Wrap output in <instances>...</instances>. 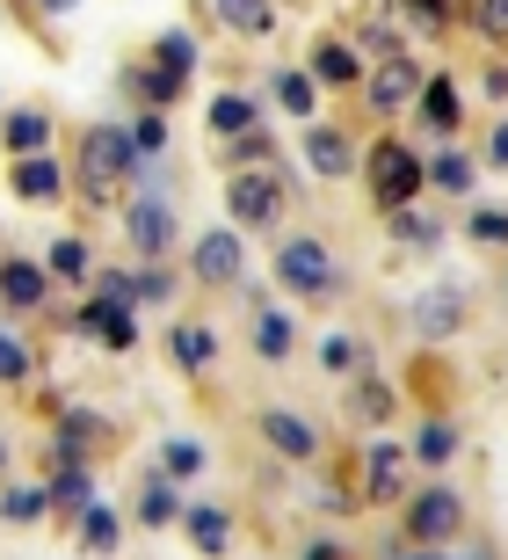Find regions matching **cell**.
<instances>
[{"instance_id":"cell-1","label":"cell","mask_w":508,"mask_h":560,"mask_svg":"<svg viewBox=\"0 0 508 560\" xmlns=\"http://www.w3.org/2000/svg\"><path fill=\"white\" fill-rule=\"evenodd\" d=\"M364 167H370V189H378V205H386V211L414 205V189L428 183V161L414 153V145H400V139H378Z\"/></svg>"},{"instance_id":"cell-2","label":"cell","mask_w":508,"mask_h":560,"mask_svg":"<svg viewBox=\"0 0 508 560\" xmlns=\"http://www.w3.org/2000/svg\"><path fill=\"white\" fill-rule=\"evenodd\" d=\"M131 167H139V145H131V131L95 125V131L81 139V183L95 189V197H109L117 183H131Z\"/></svg>"},{"instance_id":"cell-3","label":"cell","mask_w":508,"mask_h":560,"mask_svg":"<svg viewBox=\"0 0 508 560\" xmlns=\"http://www.w3.org/2000/svg\"><path fill=\"white\" fill-rule=\"evenodd\" d=\"M276 277H284L298 299H320V291H334V255H327L312 233H298V241L276 248Z\"/></svg>"},{"instance_id":"cell-4","label":"cell","mask_w":508,"mask_h":560,"mask_svg":"<svg viewBox=\"0 0 508 560\" xmlns=\"http://www.w3.org/2000/svg\"><path fill=\"white\" fill-rule=\"evenodd\" d=\"M458 524H465V502L450 495V488H422V495L406 502V532H414V546H450Z\"/></svg>"},{"instance_id":"cell-5","label":"cell","mask_w":508,"mask_h":560,"mask_svg":"<svg viewBox=\"0 0 508 560\" xmlns=\"http://www.w3.org/2000/svg\"><path fill=\"white\" fill-rule=\"evenodd\" d=\"M189 270H197V284H240V270H247L240 233H233V226L197 233V248H189Z\"/></svg>"},{"instance_id":"cell-6","label":"cell","mask_w":508,"mask_h":560,"mask_svg":"<svg viewBox=\"0 0 508 560\" xmlns=\"http://www.w3.org/2000/svg\"><path fill=\"white\" fill-rule=\"evenodd\" d=\"M123 226H131L139 262H161V255L175 248V211H167V197H139V205L123 211Z\"/></svg>"},{"instance_id":"cell-7","label":"cell","mask_w":508,"mask_h":560,"mask_svg":"<svg viewBox=\"0 0 508 560\" xmlns=\"http://www.w3.org/2000/svg\"><path fill=\"white\" fill-rule=\"evenodd\" d=\"M422 81L428 73L414 59H378L370 66V109H406L414 95H422Z\"/></svg>"},{"instance_id":"cell-8","label":"cell","mask_w":508,"mask_h":560,"mask_svg":"<svg viewBox=\"0 0 508 560\" xmlns=\"http://www.w3.org/2000/svg\"><path fill=\"white\" fill-rule=\"evenodd\" d=\"M225 205H233L240 226H269L276 205H284V189L269 183V175H233V183H225Z\"/></svg>"},{"instance_id":"cell-9","label":"cell","mask_w":508,"mask_h":560,"mask_svg":"<svg viewBox=\"0 0 508 560\" xmlns=\"http://www.w3.org/2000/svg\"><path fill=\"white\" fill-rule=\"evenodd\" d=\"M406 488V452L400 444H370V458H364V495L370 502H392Z\"/></svg>"},{"instance_id":"cell-10","label":"cell","mask_w":508,"mask_h":560,"mask_svg":"<svg viewBox=\"0 0 508 560\" xmlns=\"http://www.w3.org/2000/svg\"><path fill=\"white\" fill-rule=\"evenodd\" d=\"M262 436H269V444H276L284 458H312V452H320L312 422H305V416H291V408H262Z\"/></svg>"},{"instance_id":"cell-11","label":"cell","mask_w":508,"mask_h":560,"mask_svg":"<svg viewBox=\"0 0 508 560\" xmlns=\"http://www.w3.org/2000/svg\"><path fill=\"white\" fill-rule=\"evenodd\" d=\"M305 161L320 167V175H348V167H356V145L334 125H305Z\"/></svg>"},{"instance_id":"cell-12","label":"cell","mask_w":508,"mask_h":560,"mask_svg":"<svg viewBox=\"0 0 508 560\" xmlns=\"http://www.w3.org/2000/svg\"><path fill=\"white\" fill-rule=\"evenodd\" d=\"M458 320H465V291H458V284L428 291L422 306H414V328H422V335H450Z\"/></svg>"},{"instance_id":"cell-13","label":"cell","mask_w":508,"mask_h":560,"mask_svg":"<svg viewBox=\"0 0 508 560\" xmlns=\"http://www.w3.org/2000/svg\"><path fill=\"white\" fill-rule=\"evenodd\" d=\"M15 189L29 197V205H51V197L66 189V175L44 161V153H22V161H15Z\"/></svg>"},{"instance_id":"cell-14","label":"cell","mask_w":508,"mask_h":560,"mask_svg":"<svg viewBox=\"0 0 508 560\" xmlns=\"http://www.w3.org/2000/svg\"><path fill=\"white\" fill-rule=\"evenodd\" d=\"M167 342H175V364H182V372H203V364L218 357V335L203 328V320H175V335H167Z\"/></svg>"},{"instance_id":"cell-15","label":"cell","mask_w":508,"mask_h":560,"mask_svg":"<svg viewBox=\"0 0 508 560\" xmlns=\"http://www.w3.org/2000/svg\"><path fill=\"white\" fill-rule=\"evenodd\" d=\"M182 532H189V546H197V553H225V546H233V524H225V510H211V502H197V510H189Z\"/></svg>"},{"instance_id":"cell-16","label":"cell","mask_w":508,"mask_h":560,"mask_svg":"<svg viewBox=\"0 0 508 560\" xmlns=\"http://www.w3.org/2000/svg\"><path fill=\"white\" fill-rule=\"evenodd\" d=\"M312 81L320 88H348V81H364V59H356L348 44H320V51H312Z\"/></svg>"},{"instance_id":"cell-17","label":"cell","mask_w":508,"mask_h":560,"mask_svg":"<svg viewBox=\"0 0 508 560\" xmlns=\"http://www.w3.org/2000/svg\"><path fill=\"white\" fill-rule=\"evenodd\" d=\"M0 299H8V306H44V270L37 262H0Z\"/></svg>"},{"instance_id":"cell-18","label":"cell","mask_w":508,"mask_h":560,"mask_svg":"<svg viewBox=\"0 0 508 560\" xmlns=\"http://www.w3.org/2000/svg\"><path fill=\"white\" fill-rule=\"evenodd\" d=\"M0 139H8V153H44V139H51V125H44L37 109H15V117H8V125H0Z\"/></svg>"},{"instance_id":"cell-19","label":"cell","mask_w":508,"mask_h":560,"mask_svg":"<svg viewBox=\"0 0 508 560\" xmlns=\"http://www.w3.org/2000/svg\"><path fill=\"white\" fill-rule=\"evenodd\" d=\"M422 117H428V131H458V88L436 73V81H422Z\"/></svg>"},{"instance_id":"cell-20","label":"cell","mask_w":508,"mask_h":560,"mask_svg":"<svg viewBox=\"0 0 508 560\" xmlns=\"http://www.w3.org/2000/svg\"><path fill=\"white\" fill-rule=\"evenodd\" d=\"M51 502H59V510H87V502H95V480H87V466H73L66 452H59V480H51Z\"/></svg>"},{"instance_id":"cell-21","label":"cell","mask_w":508,"mask_h":560,"mask_svg":"<svg viewBox=\"0 0 508 560\" xmlns=\"http://www.w3.org/2000/svg\"><path fill=\"white\" fill-rule=\"evenodd\" d=\"M211 131H218V139H247V131H255V103H247V95H218V103H211Z\"/></svg>"},{"instance_id":"cell-22","label":"cell","mask_w":508,"mask_h":560,"mask_svg":"<svg viewBox=\"0 0 508 560\" xmlns=\"http://www.w3.org/2000/svg\"><path fill=\"white\" fill-rule=\"evenodd\" d=\"M81 539H87V553H117V517H109V510H102V502H87L81 510Z\"/></svg>"},{"instance_id":"cell-23","label":"cell","mask_w":508,"mask_h":560,"mask_svg":"<svg viewBox=\"0 0 508 560\" xmlns=\"http://www.w3.org/2000/svg\"><path fill=\"white\" fill-rule=\"evenodd\" d=\"M255 342H262V357H269V364H284V357H291V320H284V313H255Z\"/></svg>"},{"instance_id":"cell-24","label":"cell","mask_w":508,"mask_h":560,"mask_svg":"<svg viewBox=\"0 0 508 560\" xmlns=\"http://www.w3.org/2000/svg\"><path fill=\"white\" fill-rule=\"evenodd\" d=\"M44 510H51V488H8V495H0V517L8 524H29V517H44Z\"/></svg>"},{"instance_id":"cell-25","label":"cell","mask_w":508,"mask_h":560,"mask_svg":"<svg viewBox=\"0 0 508 560\" xmlns=\"http://www.w3.org/2000/svg\"><path fill=\"white\" fill-rule=\"evenodd\" d=\"M428 183L450 189V197H465V189H472V161H465V153H436V161H428Z\"/></svg>"},{"instance_id":"cell-26","label":"cell","mask_w":508,"mask_h":560,"mask_svg":"<svg viewBox=\"0 0 508 560\" xmlns=\"http://www.w3.org/2000/svg\"><path fill=\"white\" fill-rule=\"evenodd\" d=\"M312 95H320L312 73H284V81H276V103H284L291 117H305V125H312Z\"/></svg>"},{"instance_id":"cell-27","label":"cell","mask_w":508,"mask_h":560,"mask_svg":"<svg viewBox=\"0 0 508 560\" xmlns=\"http://www.w3.org/2000/svg\"><path fill=\"white\" fill-rule=\"evenodd\" d=\"M161 474H167V480H197V474H203V444H189V436H175V444L161 452Z\"/></svg>"},{"instance_id":"cell-28","label":"cell","mask_w":508,"mask_h":560,"mask_svg":"<svg viewBox=\"0 0 508 560\" xmlns=\"http://www.w3.org/2000/svg\"><path fill=\"white\" fill-rule=\"evenodd\" d=\"M44 270H51V277H73V284H81V277H87V248H81V241H51Z\"/></svg>"},{"instance_id":"cell-29","label":"cell","mask_w":508,"mask_h":560,"mask_svg":"<svg viewBox=\"0 0 508 560\" xmlns=\"http://www.w3.org/2000/svg\"><path fill=\"white\" fill-rule=\"evenodd\" d=\"M348 408H356L364 422H386V416H392V386H378V378H364V386L348 394Z\"/></svg>"},{"instance_id":"cell-30","label":"cell","mask_w":508,"mask_h":560,"mask_svg":"<svg viewBox=\"0 0 508 560\" xmlns=\"http://www.w3.org/2000/svg\"><path fill=\"white\" fill-rule=\"evenodd\" d=\"M450 444H458V436H450V422H422V436H414V458H422V466H444Z\"/></svg>"},{"instance_id":"cell-31","label":"cell","mask_w":508,"mask_h":560,"mask_svg":"<svg viewBox=\"0 0 508 560\" xmlns=\"http://www.w3.org/2000/svg\"><path fill=\"white\" fill-rule=\"evenodd\" d=\"M161 66L189 81V66H197V37H189V30H167V37H161Z\"/></svg>"},{"instance_id":"cell-32","label":"cell","mask_w":508,"mask_h":560,"mask_svg":"<svg viewBox=\"0 0 508 560\" xmlns=\"http://www.w3.org/2000/svg\"><path fill=\"white\" fill-rule=\"evenodd\" d=\"M392 233H400L406 248H436V241H444V233H436V219H414V211H392Z\"/></svg>"},{"instance_id":"cell-33","label":"cell","mask_w":508,"mask_h":560,"mask_svg":"<svg viewBox=\"0 0 508 560\" xmlns=\"http://www.w3.org/2000/svg\"><path fill=\"white\" fill-rule=\"evenodd\" d=\"M218 15L233 30H269V0H218Z\"/></svg>"},{"instance_id":"cell-34","label":"cell","mask_w":508,"mask_h":560,"mask_svg":"<svg viewBox=\"0 0 508 560\" xmlns=\"http://www.w3.org/2000/svg\"><path fill=\"white\" fill-rule=\"evenodd\" d=\"M472 241L501 248V241H508V211H501V205H480V211H472Z\"/></svg>"},{"instance_id":"cell-35","label":"cell","mask_w":508,"mask_h":560,"mask_svg":"<svg viewBox=\"0 0 508 560\" xmlns=\"http://www.w3.org/2000/svg\"><path fill=\"white\" fill-rule=\"evenodd\" d=\"M0 378H29V342L22 335H0Z\"/></svg>"},{"instance_id":"cell-36","label":"cell","mask_w":508,"mask_h":560,"mask_svg":"<svg viewBox=\"0 0 508 560\" xmlns=\"http://www.w3.org/2000/svg\"><path fill=\"white\" fill-rule=\"evenodd\" d=\"M320 364H327V372H356V342H348V335H327Z\"/></svg>"},{"instance_id":"cell-37","label":"cell","mask_w":508,"mask_h":560,"mask_svg":"<svg viewBox=\"0 0 508 560\" xmlns=\"http://www.w3.org/2000/svg\"><path fill=\"white\" fill-rule=\"evenodd\" d=\"M131 145H139V153H161V145H167V125H161V109L131 125Z\"/></svg>"},{"instance_id":"cell-38","label":"cell","mask_w":508,"mask_h":560,"mask_svg":"<svg viewBox=\"0 0 508 560\" xmlns=\"http://www.w3.org/2000/svg\"><path fill=\"white\" fill-rule=\"evenodd\" d=\"M131 299H139V306H153V299H167V270H153V262H145V270L131 277Z\"/></svg>"},{"instance_id":"cell-39","label":"cell","mask_w":508,"mask_h":560,"mask_svg":"<svg viewBox=\"0 0 508 560\" xmlns=\"http://www.w3.org/2000/svg\"><path fill=\"white\" fill-rule=\"evenodd\" d=\"M145 517H153V524H167V517H175V495H167V474H153V488H145Z\"/></svg>"},{"instance_id":"cell-40","label":"cell","mask_w":508,"mask_h":560,"mask_svg":"<svg viewBox=\"0 0 508 560\" xmlns=\"http://www.w3.org/2000/svg\"><path fill=\"white\" fill-rule=\"evenodd\" d=\"M480 30H487V37H508V0H487V8H480Z\"/></svg>"},{"instance_id":"cell-41","label":"cell","mask_w":508,"mask_h":560,"mask_svg":"<svg viewBox=\"0 0 508 560\" xmlns=\"http://www.w3.org/2000/svg\"><path fill=\"white\" fill-rule=\"evenodd\" d=\"M175 88H182V73H167V66H161V73H145V95H153V103H167Z\"/></svg>"},{"instance_id":"cell-42","label":"cell","mask_w":508,"mask_h":560,"mask_svg":"<svg viewBox=\"0 0 508 560\" xmlns=\"http://www.w3.org/2000/svg\"><path fill=\"white\" fill-rule=\"evenodd\" d=\"M392 8H400L406 22H436V15H444V8H436V0H392Z\"/></svg>"},{"instance_id":"cell-43","label":"cell","mask_w":508,"mask_h":560,"mask_svg":"<svg viewBox=\"0 0 508 560\" xmlns=\"http://www.w3.org/2000/svg\"><path fill=\"white\" fill-rule=\"evenodd\" d=\"M44 15H73V8H81V0H37Z\"/></svg>"},{"instance_id":"cell-44","label":"cell","mask_w":508,"mask_h":560,"mask_svg":"<svg viewBox=\"0 0 508 560\" xmlns=\"http://www.w3.org/2000/svg\"><path fill=\"white\" fill-rule=\"evenodd\" d=\"M494 161H508V125H501V131H494Z\"/></svg>"},{"instance_id":"cell-45","label":"cell","mask_w":508,"mask_h":560,"mask_svg":"<svg viewBox=\"0 0 508 560\" xmlns=\"http://www.w3.org/2000/svg\"><path fill=\"white\" fill-rule=\"evenodd\" d=\"M406 560H444V553H428V546H422V553H406Z\"/></svg>"},{"instance_id":"cell-46","label":"cell","mask_w":508,"mask_h":560,"mask_svg":"<svg viewBox=\"0 0 508 560\" xmlns=\"http://www.w3.org/2000/svg\"><path fill=\"white\" fill-rule=\"evenodd\" d=\"M0 466H8V444H0Z\"/></svg>"},{"instance_id":"cell-47","label":"cell","mask_w":508,"mask_h":560,"mask_svg":"<svg viewBox=\"0 0 508 560\" xmlns=\"http://www.w3.org/2000/svg\"><path fill=\"white\" fill-rule=\"evenodd\" d=\"M472 560H480V553H472Z\"/></svg>"}]
</instances>
